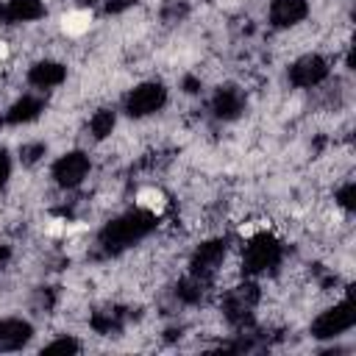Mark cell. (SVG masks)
<instances>
[{
    "instance_id": "9c48e42d",
    "label": "cell",
    "mask_w": 356,
    "mask_h": 356,
    "mask_svg": "<svg viewBox=\"0 0 356 356\" xmlns=\"http://www.w3.org/2000/svg\"><path fill=\"white\" fill-rule=\"evenodd\" d=\"M306 11H309L306 0H273V6H270V22L275 28H289V25L300 22L306 17Z\"/></svg>"
},
{
    "instance_id": "5bb4252c",
    "label": "cell",
    "mask_w": 356,
    "mask_h": 356,
    "mask_svg": "<svg viewBox=\"0 0 356 356\" xmlns=\"http://www.w3.org/2000/svg\"><path fill=\"white\" fill-rule=\"evenodd\" d=\"M214 114L217 117H222V120H231V117H236L239 111H242V95L236 92V89H220L217 95H214Z\"/></svg>"
},
{
    "instance_id": "484cf974",
    "label": "cell",
    "mask_w": 356,
    "mask_h": 356,
    "mask_svg": "<svg viewBox=\"0 0 356 356\" xmlns=\"http://www.w3.org/2000/svg\"><path fill=\"white\" fill-rule=\"evenodd\" d=\"M6 259H8V248H6V245H0V267L6 264Z\"/></svg>"
},
{
    "instance_id": "3957f363",
    "label": "cell",
    "mask_w": 356,
    "mask_h": 356,
    "mask_svg": "<svg viewBox=\"0 0 356 356\" xmlns=\"http://www.w3.org/2000/svg\"><path fill=\"white\" fill-rule=\"evenodd\" d=\"M353 323H356L353 303H350V300H342V303H337L334 309L323 312V314H320V317L312 323V334H314L317 339L339 337V334H345V331H348Z\"/></svg>"
},
{
    "instance_id": "7402d4cb",
    "label": "cell",
    "mask_w": 356,
    "mask_h": 356,
    "mask_svg": "<svg viewBox=\"0 0 356 356\" xmlns=\"http://www.w3.org/2000/svg\"><path fill=\"white\" fill-rule=\"evenodd\" d=\"M353 192H356V186L353 184H345L342 189H339V206H345V209H353Z\"/></svg>"
},
{
    "instance_id": "cb8c5ba5",
    "label": "cell",
    "mask_w": 356,
    "mask_h": 356,
    "mask_svg": "<svg viewBox=\"0 0 356 356\" xmlns=\"http://www.w3.org/2000/svg\"><path fill=\"white\" fill-rule=\"evenodd\" d=\"M8 172H11V161H8L6 150H0V186L8 181Z\"/></svg>"
},
{
    "instance_id": "ffe728a7",
    "label": "cell",
    "mask_w": 356,
    "mask_h": 356,
    "mask_svg": "<svg viewBox=\"0 0 356 356\" xmlns=\"http://www.w3.org/2000/svg\"><path fill=\"white\" fill-rule=\"evenodd\" d=\"M78 350H81V345L72 337H61L44 348V353H78Z\"/></svg>"
},
{
    "instance_id": "44dd1931",
    "label": "cell",
    "mask_w": 356,
    "mask_h": 356,
    "mask_svg": "<svg viewBox=\"0 0 356 356\" xmlns=\"http://www.w3.org/2000/svg\"><path fill=\"white\" fill-rule=\"evenodd\" d=\"M39 156H44V145H25L19 150L22 164H33V161H39Z\"/></svg>"
},
{
    "instance_id": "ba28073f",
    "label": "cell",
    "mask_w": 356,
    "mask_h": 356,
    "mask_svg": "<svg viewBox=\"0 0 356 356\" xmlns=\"http://www.w3.org/2000/svg\"><path fill=\"white\" fill-rule=\"evenodd\" d=\"M256 300H259V289L253 284H242V286L231 289L225 295V314H228V320L245 323L248 314H250V309L256 306Z\"/></svg>"
},
{
    "instance_id": "9a60e30c",
    "label": "cell",
    "mask_w": 356,
    "mask_h": 356,
    "mask_svg": "<svg viewBox=\"0 0 356 356\" xmlns=\"http://www.w3.org/2000/svg\"><path fill=\"white\" fill-rule=\"evenodd\" d=\"M89 25H92V14L83 11V8L81 11H70V14L61 17V31L67 36H81V33L89 31Z\"/></svg>"
},
{
    "instance_id": "e0dca14e",
    "label": "cell",
    "mask_w": 356,
    "mask_h": 356,
    "mask_svg": "<svg viewBox=\"0 0 356 356\" xmlns=\"http://www.w3.org/2000/svg\"><path fill=\"white\" fill-rule=\"evenodd\" d=\"M136 203H139V209H145V211H150V214H161L164 206H167L164 192H159V189H153V186L142 189V192L136 195Z\"/></svg>"
},
{
    "instance_id": "7c38bea8",
    "label": "cell",
    "mask_w": 356,
    "mask_h": 356,
    "mask_svg": "<svg viewBox=\"0 0 356 356\" xmlns=\"http://www.w3.org/2000/svg\"><path fill=\"white\" fill-rule=\"evenodd\" d=\"M64 78H67V70H64L58 61H39V64H33L31 72H28V81H31L33 86H39V89H53V86H58Z\"/></svg>"
},
{
    "instance_id": "4fadbf2b",
    "label": "cell",
    "mask_w": 356,
    "mask_h": 356,
    "mask_svg": "<svg viewBox=\"0 0 356 356\" xmlns=\"http://www.w3.org/2000/svg\"><path fill=\"white\" fill-rule=\"evenodd\" d=\"M44 106H42V100L39 97H31V95H25V97H19L11 108H8V114H6V122H11V125H19V122H31V120H36L39 117V111H42Z\"/></svg>"
},
{
    "instance_id": "5b68a950",
    "label": "cell",
    "mask_w": 356,
    "mask_h": 356,
    "mask_svg": "<svg viewBox=\"0 0 356 356\" xmlns=\"http://www.w3.org/2000/svg\"><path fill=\"white\" fill-rule=\"evenodd\" d=\"M86 172H89V159H86V153H81V150L64 153V156L53 164V178H56L61 186H67V189L78 186V184L86 178Z\"/></svg>"
},
{
    "instance_id": "277c9868",
    "label": "cell",
    "mask_w": 356,
    "mask_h": 356,
    "mask_svg": "<svg viewBox=\"0 0 356 356\" xmlns=\"http://www.w3.org/2000/svg\"><path fill=\"white\" fill-rule=\"evenodd\" d=\"M164 100H167V89L161 83H156V81H147V83H139L128 95L125 108H128L131 117H147V114L159 111L164 106Z\"/></svg>"
},
{
    "instance_id": "ac0fdd59",
    "label": "cell",
    "mask_w": 356,
    "mask_h": 356,
    "mask_svg": "<svg viewBox=\"0 0 356 356\" xmlns=\"http://www.w3.org/2000/svg\"><path fill=\"white\" fill-rule=\"evenodd\" d=\"M114 111H108V108H100L92 120H89V128H92V134L97 136V139H106L111 131H114Z\"/></svg>"
},
{
    "instance_id": "52a82bcc",
    "label": "cell",
    "mask_w": 356,
    "mask_h": 356,
    "mask_svg": "<svg viewBox=\"0 0 356 356\" xmlns=\"http://www.w3.org/2000/svg\"><path fill=\"white\" fill-rule=\"evenodd\" d=\"M222 259H225V242L222 239H211V242H203L197 250H195V256H192V275H200V278H211L217 270H220V264H222Z\"/></svg>"
},
{
    "instance_id": "8fae6325",
    "label": "cell",
    "mask_w": 356,
    "mask_h": 356,
    "mask_svg": "<svg viewBox=\"0 0 356 356\" xmlns=\"http://www.w3.org/2000/svg\"><path fill=\"white\" fill-rule=\"evenodd\" d=\"M31 339V325L25 320H3L0 323V353L6 350H19L25 342Z\"/></svg>"
},
{
    "instance_id": "8992f818",
    "label": "cell",
    "mask_w": 356,
    "mask_h": 356,
    "mask_svg": "<svg viewBox=\"0 0 356 356\" xmlns=\"http://www.w3.org/2000/svg\"><path fill=\"white\" fill-rule=\"evenodd\" d=\"M328 75V64L323 56H303L298 58L292 67H289V81L300 89H309V86H317L323 78Z\"/></svg>"
},
{
    "instance_id": "603a6c76",
    "label": "cell",
    "mask_w": 356,
    "mask_h": 356,
    "mask_svg": "<svg viewBox=\"0 0 356 356\" xmlns=\"http://www.w3.org/2000/svg\"><path fill=\"white\" fill-rule=\"evenodd\" d=\"M136 0H106V11L108 14H120V11H125V8H131Z\"/></svg>"
},
{
    "instance_id": "2e32d148",
    "label": "cell",
    "mask_w": 356,
    "mask_h": 356,
    "mask_svg": "<svg viewBox=\"0 0 356 356\" xmlns=\"http://www.w3.org/2000/svg\"><path fill=\"white\" fill-rule=\"evenodd\" d=\"M203 289H206V278H200V275H189V278L178 281V298L186 303H197L203 298Z\"/></svg>"
},
{
    "instance_id": "d4e9b609",
    "label": "cell",
    "mask_w": 356,
    "mask_h": 356,
    "mask_svg": "<svg viewBox=\"0 0 356 356\" xmlns=\"http://www.w3.org/2000/svg\"><path fill=\"white\" fill-rule=\"evenodd\" d=\"M184 86H186V92H197V86H200V83H197L195 78H186V81H184Z\"/></svg>"
},
{
    "instance_id": "6da1fadb",
    "label": "cell",
    "mask_w": 356,
    "mask_h": 356,
    "mask_svg": "<svg viewBox=\"0 0 356 356\" xmlns=\"http://www.w3.org/2000/svg\"><path fill=\"white\" fill-rule=\"evenodd\" d=\"M153 228H156V214H150L145 209H136V211L122 214L120 220L108 222L100 234V245H106L108 250H120L125 245H134L136 239H142Z\"/></svg>"
},
{
    "instance_id": "30bf717a",
    "label": "cell",
    "mask_w": 356,
    "mask_h": 356,
    "mask_svg": "<svg viewBox=\"0 0 356 356\" xmlns=\"http://www.w3.org/2000/svg\"><path fill=\"white\" fill-rule=\"evenodd\" d=\"M44 14L42 0H8L0 6V22H31Z\"/></svg>"
},
{
    "instance_id": "7a4b0ae2",
    "label": "cell",
    "mask_w": 356,
    "mask_h": 356,
    "mask_svg": "<svg viewBox=\"0 0 356 356\" xmlns=\"http://www.w3.org/2000/svg\"><path fill=\"white\" fill-rule=\"evenodd\" d=\"M278 259H281L278 242L273 236H267V234H259V236H253L248 242L245 256H242V267H245V273H264V270L275 267Z\"/></svg>"
},
{
    "instance_id": "d6986e66",
    "label": "cell",
    "mask_w": 356,
    "mask_h": 356,
    "mask_svg": "<svg viewBox=\"0 0 356 356\" xmlns=\"http://www.w3.org/2000/svg\"><path fill=\"white\" fill-rule=\"evenodd\" d=\"M92 328L97 334H111L120 328V312H97L92 314Z\"/></svg>"
}]
</instances>
